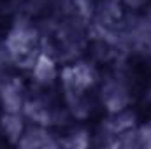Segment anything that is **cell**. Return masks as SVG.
<instances>
[{"label":"cell","mask_w":151,"mask_h":149,"mask_svg":"<svg viewBox=\"0 0 151 149\" xmlns=\"http://www.w3.org/2000/svg\"><path fill=\"white\" fill-rule=\"evenodd\" d=\"M32 72L39 84H51L56 77V65L51 60V56H47L46 53H40L34 62Z\"/></svg>","instance_id":"cell-3"},{"label":"cell","mask_w":151,"mask_h":149,"mask_svg":"<svg viewBox=\"0 0 151 149\" xmlns=\"http://www.w3.org/2000/svg\"><path fill=\"white\" fill-rule=\"evenodd\" d=\"M62 79L69 95H83V91L93 84L95 70L84 63H77L74 67H67L62 74Z\"/></svg>","instance_id":"cell-1"},{"label":"cell","mask_w":151,"mask_h":149,"mask_svg":"<svg viewBox=\"0 0 151 149\" xmlns=\"http://www.w3.org/2000/svg\"><path fill=\"white\" fill-rule=\"evenodd\" d=\"M25 112H27V116H28L30 119H34L35 123H40V125L49 123V121H46V119H49V112H47V109H46L44 105H40L39 102L28 104V105L25 107Z\"/></svg>","instance_id":"cell-6"},{"label":"cell","mask_w":151,"mask_h":149,"mask_svg":"<svg viewBox=\"0 0 151 149\" xmlns=\"http://www.w3.org/2000/svg\"><path fill=\"white\" fill-rule=\"evenodd\" d=\"M102 100L111 112L123 111L127 105V100H128L127 90L118 82H107L106 88L102 90Z\"/></svg>","instance_id":"cell-2"},{"label":"cell","mask_w":151,"mask_h":149,"mask_svg":"<svg viewBox=\"0 0 151 149\" xmlns=\"http://www.w3.org/2000/svg\"><path fill=\"white\" fill-rule=\"evenodd\" d=\"M2 100L7 112H19L21 109V97L18 93V90H14L12 86H7L2 93Z\"/></svg>","instance_id":"cell-5"},{"label":"cell","mask_w":151,"mask_h":149,"mask_svg":"<svg viewBox=\"0 0 151 149\" xmlns=\"http://www.w3.org/2000/svg\"><path fill=\"white\" fill-rule=\"evenodd\" d=\"M4 128H5V132H7L11 140L19 139L23 125H21V119L18 117V112H7V116L4 117Z\"/></svg>","instance_id":"cell-4"}]
</instances>
